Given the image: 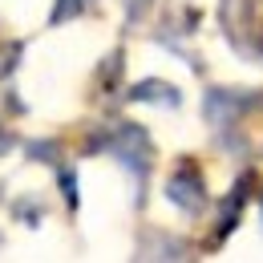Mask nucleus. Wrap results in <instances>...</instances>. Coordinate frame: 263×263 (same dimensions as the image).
I'll return each instance as SVG.
<instances>
[{"label": "nucleus", "mask_w": 263, "mask_h": 263, "mask_svg": "<svg viewBox=\"0 0 263 263\" xmlns=\"http://www.w3.org/2000/svg\"><path fill=\"white\" fill-rule=\"evenodd\" d=\"M223 33L239 57L263 65V0H223Z\"/></svg>", "instance_id": "1"}, {"label": "nucleus", "mask_w": 263, "mask_h": 263, "mask_svg": "<svg viewBox=\"0 0 263 263\" xmlns=\"http://www.w3.org/2000/svg\"><path fill=\"white\" fill-rule=\"evenodd\" d=\"M109 154L118 158V162L130 170V178L142 186L146 182V174H150V162H154V146H150V134L142 130L138 122H118L114 130H109Z\"/></svg>", "instance_id": "2"}, {"label": "nucleus", "mask_w": 263, "mask_h": 263, "mask_svg": "<svg viewBox=\"0 0 263 263\" xmlns=\"http://www.w3.org/2000/svg\"><path fill=\"white\" fill-rule=\"evenodd\" d=\"M259 93H243V89H206V98H202V114H206V122L215 126V130H227L235 126L243 114H251L255 105H259Z\"/></svg>", "instance_id": "3"}, {"label": "nucleus", "mask_w": 263, "mask_h": 263, "mask_svg": "<svg viewBox=\"0 0 263 263\" xmlns=\"http://www.w3.org/2000/svg\"><path fill=\"white\" fill-rule=\"evenodd\" d=\"M166 198H170L178 211H186V215H202V206H206V182H202V174H198L195 162L174 166V174L166 178Z\"/></svg>", "instance_id": "4"}, {"label": "nucleus", "mask_w": 263, "mask_h": 263, "mask_svg": "<svg viewBox=\"0 0 263 263\" xmlns=\"http://www.w3.org/2000/svg\"><path fill=\"white\" fill-rule=\"evenodd\" d=\"M247 195H251V170L231 186V195L223 198V206H219V223H215V235H211V243H223L235 223H239V215H243V206H247Z\"/></svg>", "instance_id": "5"}, {"label": "nucleus", "mask_w": 263, "mask_h": 263, "mask_svg": "<svg viewBox=\"0 0 263 263\" xmlns=\"http://www.w3.org/2000/svg\"><path fill=\"white\" fill-rule=\"evenodd\" d=\"M130 101H150V105H166V109H174V105L182 101V93H178L174 85L158 81V77H146V81H138V85L130 89Z\"/></svg>", "instance_id": "6"}, {"label": "nucleus", "mask_w": 263, "mask_h": 263, "mask_svg": "<svg viewBox=\"0 0 263 263\" xmlns=\"http://www.w3.org/2000/svg\"><path fill=\"white\" fill-rule=\"evenodd\" d=\"M154 243L162 247V259L150 255V263H186V243L174 239V235H154Z\"/></svg>", "instance_id": "7"}, {"label": "nucleus", "mask_w": 263, "mask_h": 263, "mask_svg": "<svg viewBox=\"0 0 263 263\" xmlns=\"http://www.w3.org/2000/svg\"><path fill=\"white\" fill-rule=\"evenodd\" d=\"M89 4H93V0H57V4H53L49 25H65V21H73V16H81Z\"/></svg>", "instance_id": "8"}, {"label": "nucleus", "mask_w": 263, "mask_h": 263, "mask_svg": "<svg viewBox=\"0 0 263 263\" xmlns=\"http://www.w3.org/2000/svg\"><path fill=\"white\" fill-rule=\"evenodd\" d=\"M122 8H126V21H130V25H142V21L150 16L154 0H122Z\"/></svg>", "instance_id": "9"}, {"label": "nucleus", "mask_w": 263, "mask_h": 263, "mask_svg": "<svg viewBox=\"0 0 263 263\" xmlns=\"http://www.w3.org/2000/svg\"><path fill=\"white\" fill-rule=\"evenodd\" d=\"M57 182H61V191H65V202H69V211H77V178H73V170H57Z\"/></svg>", "instance_id": "10"}, {"label": "nucleus", "mask_w": 263, "mask_h": 263, "mask_svg": "<svg viewBox=\"0 0 263 263\" xmlns=\"http://www.w3.org/2000/svg\"><path fill=\"white\" fill-rule=\"evenodd\" d=\"M16 57H21V45H8V49H4V57H0V77L8 73V65H16Z\"/></svg>", "instance_id": "11"}, {"label": "nucleus", "mask_w": 263, "mask_h": 263, "mask_svg": "<svg viewBox=\"0 0 263 263\" xmlns=\"http://www.w3.org/2000/svg\"><path fill=\"white\" fill-rule=\"evenodd\" d=\"M0 150H8V138H4V130H0Z\"/></svg>", "instance_id": "12"}]
</instances>
